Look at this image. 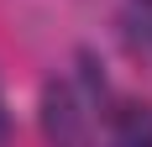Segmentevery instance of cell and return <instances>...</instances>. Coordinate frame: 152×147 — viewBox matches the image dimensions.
<instances>
[{"instance_id": "6da1fadb", "label": "cell", "mask_w": 152, "mask_h": 147, "mask_svg": "<svg viewBox=\"0 0 152 147\" xmlns=\"http://www.w3.org/2000/svg\"><path fill=\"white\" fill-rule=\"evenodd\" d=\"M42 132L53 147H89V121L79 110V95L68 84H47L42 89Z\"/></svg>"}, {"instance_id": "7a4b0ae2", "label": "cell", "mask_w": 152, "mask_h": 147, "mask_svg": "<svg viewBox=\"0 0 152 147\" xmlns=\"http://www.w3.org/2000/svg\"><path fill=\"white\" fill-rule=\"evenodd\" d=\"M110 142L115 147H152V110L147 105H115V116H110Z\"/></svg>"}, {"instance_id": "3957f363", "label": "cell", "mask_w": 152, "mask_h": 147, "mask_svg": "<svg viewBox=\"0 0 152 147\" xmlns=\"http://www.w3.org/2000/svg\"><path fill=\"white\" fill-rule=\"evenodd\" d=\"M11 142V110H5V95H0V147Z\"/></svg>"}]
</instances>
